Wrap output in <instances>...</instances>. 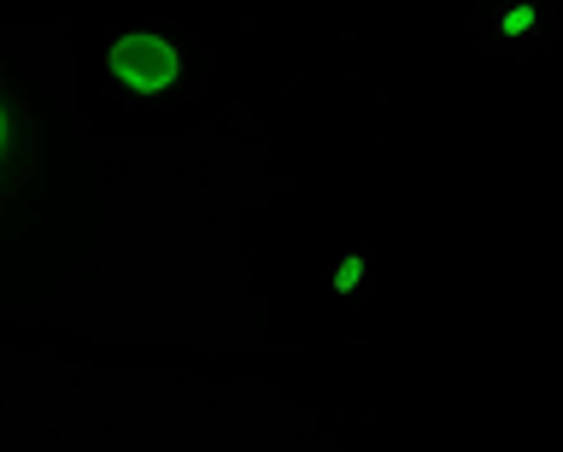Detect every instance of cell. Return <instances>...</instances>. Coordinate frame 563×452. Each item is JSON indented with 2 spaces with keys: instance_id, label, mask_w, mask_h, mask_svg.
I'll return each instance as SVG.
<instances>
[{
  "instance_id": "6da1fadb",
  "label": "cell",
  "mask_w": 563,
  "mask_h": 452,
  "mask_svg": "<svg viewBox=\"0 0 563 452\" xmlns=\"http://www.w3.org/2000/svg\"><path fill=\"white\" fill-rule=\"evenodd\" d=\"M176 71H183V59H176V47L158 42V36H123V42L112 47V77H118L130 95L170 89Z\"/></svg>"
},
{
  "instance_id": "7a4b0ae2",
  "label": "cell",
  "mask_w": 563,
  "mask_h": 452,
  "mask_svg": "<svg viewBox=\"0 0 563 452\" xmlns=\"http://www.w3.org/2000/svg\"><path fill=\"white\" fill-rule=\"evenodd\" d=\"M18 159H24V118L7 95H0V188L18 177Z\"/></svg>"
}]
</instances>
